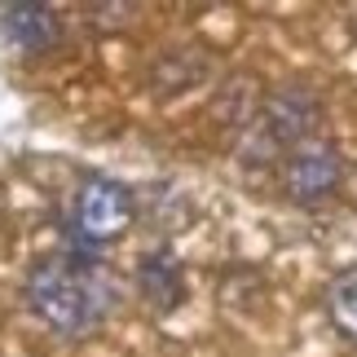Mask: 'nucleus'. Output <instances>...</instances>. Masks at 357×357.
I'll use <instances>...</instances> for the list:
<instances>
[{"label":"nucleus","mask_w":357,"mask_h":357,"mask_svg":"<svg viewBox=\"0 0 357 357\" xmlns=\"http://www.w3.org/2000/svg\"><path fill=\"white\" fill-rule=\"evenodd\" d=\"M340 181H344V159H340V150L331 142H322V137H309V142H300L296 150H287V163H282V185L287 195L296 203H313L331 199Z\"/></svg>","instance_id":"7ed1b4c3"},{"label":"nucleus","mask_w":357,"mask_h":357,"mask_svg":"<svg viewBox=\"0 0 357 357\" xmlns=\"http://www.w3.org/2000/svg\"><path fill=\"white\" fill-rule=\"evenodd\" d=\"M326 318L349 344H357V269H344L340 278H331V287H326Z\"/></svg>","instance_id":"0eeeda50"},{"label":"nucleus","mask_w":357,"mask_h":357,"mask_svg":"<svg viewBox=\"0 0 357 357\" xmlns=\"http://www.w3.org/2000/svg\"><path fill=\"white\" fill-rule=\"evenodd\" d=\"M322 119V98L309 84H287L278 93L265 98V111H260V128L273 146L296 150L300 142H309L313 128Z\"/></svg>","instance_id":"20e7f679"},{"label":"nucleus","mask_w":357,"mask_h":357,"mask_svg":"<svg viewBox=\"0 0 357 357\" xmlns=\"http://www.w3.org/2000/svg\"><path fill=\"white\" fill-rule=\"evenodd\" d=\"M137 221V199L128 185L111 181V176H93L75 190V203H71V234L79 243L98 247V243H111L119 234H128V225Z\"/></svg>","instance_id":"f03ea898"},{"label":"nucleus","mask_w":357,"mask_h":357,"mask_svg":"<svg viewBox=\"0 0 357 357\" xmlns=\"http://www.w3.org/2000/svg\"><path fill=\"white\" fill-rule=\"evenodd\" d=\"M137 291L146 296L150 309H176L185 296V273H181V260H176L172 252H146L142 265H137Z\"/></svg>","instance_id":"423d86ee"},{"label":"nucleus","mask_w":357,"mask_h":357,"mask_svg":"<svg viewBox=\"0 0 357 357\" xmlns=\"http://www.w3.org/2000/svg\"><path fill=\"white\" fill-rule=\"evenodd\" d=\"M26 309L58 335H84L106 313V282L93 260L79 256H45L36 260L22 282Z\"/></svg>","instance_id":"f257e3e1"},{"label":"nucleus","mask_w":357,"mask_h":357,"mask_svg":"<svg viewBox=\"0 0 357 357\" xmlns=\"http://www.w3.org/2000/svg\"><path fill=\"white\" fill-rule=\"evenodd\" d=\"M5 36L13 49L22 53H49L58 49L62 40V18L53 5H40V0H18V5L5 9Z\"/></svg>","instance_id":"39448f33"}]
</instances>
